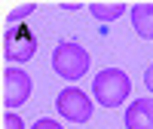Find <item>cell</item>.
<instances>
[{"mask_svg":"<svg viewBox=\"0 0 153 129\" xmlns=\"http://www.w3.org/2000/svg\"><path fill=\"white\" fill-rule=\"evenodd\" d=\"M129 92H132V80L123 68H104L92 80V95L104 108H120L129 98Z\"/></svg>","mask_w":153,"mask_h":129,"instance_id":"1","label":"cell"},{"mask_svg":"<svg viewBox=\"0 0 153 129\" xmlns=\"http://www.w3.org/2000/svg\"><path fill=\"white\" fill-rule=\"evenodd\" d=\"M89 64H92V56H89L80 43H74V40L58 43L55 52H52V71L61 77V80H80V77H86Z\"/></svg>","mask_w":153,"mask_h":129,"instance_id":"2","label":"cell"},{"mask_svg":"<svg viewBox=\"0 0 153 129\" xmlns=\"http://www.w3.org/2000/svg\"><path fill=\"white\" fill-rule=\"evenodd\" d=\"M55 108H58V114H61L65 120H71V123H86V120H92V108H95V101L89 98L83 89L68 86V89H61V92H58Z\"/></svg>","mask_w":153,"mask_h":129,"instance_id":"3","label":"cell"},{"mask_svg":"<svg viewBox=\"0 0 153 129\" xmlns=\"http://www.w3.org/2000/svg\"><path fill=\"white\" fill-rule=\"evenodd\" d=\"M37 52V37L34 31L28 28V25H12V28H6V37H3V56L6 62H28L34 58Z\"/></svg>","mask_w":153,"mask_h":129,"instance_id":"4","label":"cell"},{"mask_svg":"<svg viewBox=\"0 0 153 129\" xmlns=\"http://www.w3.org/2000/svg\"><path fill=\"white\" fill-rule=\"evenodd\" d=\"M28 98H31V74L9 64L3 71V105H6V111L22 108Z\"/></svg>","mask_w":153,"mask_h":129,"instance_id":"5","label":"cell"},{"mask_svg":"<svg viewBox=\"0 0 153 129\" xmlns=\"http://www.w3.org/2000/svg\"><path fill=\"white\" fill-rule=\"evenodd\" d=\"M126 129H153V98H135L123 117Z\"/></svg>","mask_w":153,"mask_h":129,"instance_id":"6","label":"cell"},{"mask_svg":"<svg viewBox=\"0 0 153 129\" xmlns=\"http://www.w3.org/2000/svg\"><path fill=\"white\" fill-rule=\"evenodd\" d=\"M132 28L138 37L153 40V3H135L132 9Z\"/></svg>","mask_w":153,"mask_h":129,"instance_id":"7","label":"cell"},{"mask_svg":"<svg viewBox=\"0 0 153 129\" xmlns=\"http://www.w3.org/2000/svg\"><path fill=\"white\" fill-rule=\"evenodd\" d=\"M126 3H89V12L101 22H117L120 16H126Z\"/></svg>","mask_w":153,"mask_h":129,"instance_id":"8","label":"cell"},{"mask_svg":"<svg viewBox=\"0 0 153 129\" xmlns=\"http://www.w3.org/2000/svg\"><path fill=\"white\" fill-rule=\"evenodd\" d=\"M34 9H37V3H22V6H16V9H12L9 16H6V22H9V25H19L25 16H31Z\"/></svg>","mask_w":153,"mask_h":129,"instance_id":"9","label":"cell"},{"mask_svg":"<svg viewBox=\"0 0 153 129\" xmlns=\"http://www.w3.org/2000/svg\"><path fill=\"white\" fill-rule=\"evenodd\" d=\"M3 129H25V123H22V117H19V114L6 111V117H3Z\"/></svg>","mask_w":153,"mask_h":129,"instance_id":"10","label":"cell"},{"mask_svg":"<svg viewBox=\"0 0 153 129\" xmlns=\"http://www.w3.org/2000/svg\"><path fill=\"white\" fill-rule=\"evenodd\" d=\"M31 129H65L61 123H55V120H49V117H43V120H37Z\"/></svg>","mask_w":153,"mask_h":129,"instance_id":"11","label":"cell"},{"mask_svg":"<svg viewBox=\"0 0 153 129\" xmlns=\"http://www.w3.org/2000/svg\"><path fill=\"white\" fill-rule=\"evenodd\" d=\"M144 83H147V89L153 92V62L147 64V71H144Z\"/></svg>","mask_w":153,"mask_h":129,"instance_id":"12","label":"cell"}]
</instances>
